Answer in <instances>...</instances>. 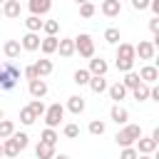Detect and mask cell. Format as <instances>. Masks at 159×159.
<instances>
[{"instance_id": "cb8c5ba5", "label": "cell", "mask_w": 159, "mask_h": 159, "mask_svg": "<svg viewBox=\"0 0 159 159\" xmlns=\"http://www.w3.org/2000/svg\"><path fill=\"white\" fill-rule=\"evenodd\" d=\"M35 157H37V159H52V157H55V147L37 142V147H35Z\"/></svg>"}, {"instance_id": "74e56055", "label": "cell", "mask_w": 159, "mask_h": 159, "mask_svg": "<svg viewBox=\"0 0 159 159\" xmlns=\"http://www.w3.org/2000/svg\"><path fill=\"white\" fill-rule=\"evenodd\" d=\"M62 132H65V137H67V139H75V137H80V127H77L75 122L65 124V129H62Z\"/></svg>"}, {"instance_id": "d590c367", "label": "cell", "mask_w": 159, "mask_h": 159, "mask_svg": "<svg viewBox=\"0 0 159 159\" xmlns=\"http://www.w3.org/2000/svg\"><path fill=\"white\" fill-rule=\"evenodd\" d=\"M20 122H22L25 127H30V124H35V114L30 112V107H22V109H20Z\"/></svg>"}, {"instance_id": "e575fe53", "label": "cell", "mask_w": 159, "mask_h": 159, "mask_svg": "<svg viewBox=\"0 0 159 159\" xmlns=\"http://www.w3.org/2000/svg\"><path fill=\"white\" fill-rule=\"evenodd\" d=\"M97 12V5L94 2H80V15L82 17H92Z\"/></svg>"}, {"instance_id": "7dc6e473", "label": "cell", "mask_w": 159, "mask_h": 159, "mask_svg": "<svg viewBox=\"0 0 159 159\" xmlns=\"http://www.w3.org/2000/svg\"><path fill=\"white\" fill-rule=\"evenodd\" d=\"M0 157H2V142H0Z\"/></svg>"}, {"instance_id": "ab89813d", "label": "cell", "mask_w": 159, "mask_h": 159, "mask_svg": "<svg viewBox=\"0 0 159 159\" xmlns=\"http://www.w3.org/2000/svg\"><path fill=\"white\" fill-rule=\"evenodd\" d=\"M139 154H137V149L134 147H127V149H122V154H119V159H137Z\"/></svg>"}, {"instance_id": "d6a6232c", "label": "cell", "mask_w": 159, "mask_h": 159, "mask_svg": "<svg viewBox=\"0 0 159 159\" xmlns=\"http://www.w3.org/2000/svg\"><path fill=\"white\" fill-rule=\"evenodd\" d=\"M87 129H89V134H94V137H102V134H104V129H107V127H104V122H99V119H92V122H89V127H87Z\"/></svg>"}, {"instance_id": "f6af8a7d", "label": "cell", "mask_w": 159, "mask_h": 159, "mask_svg": "<svg viewBox=\"0 0 159 159\" xmlns=\"http://www.w3.org/2000/svg\"><path fill=\"white\" fill-rule=\"evenodd\" d=\"M137 159H154V157H144V154H139V157H137Z\"/></svg>"}, {"instance_id": "bcb514c9", "label": "cell", "mask_w": 159, "mask_h": 159, "mask_svg": "<svg viewBox=\"0 0 159 159\" xmlns=\"http://www.w3.org/2000/svg\"><path fill=\"white\" fill-rule=\"evenodd\" d=\"M2 117H5V114H2V109H0V122H2Z\"/></svg>"}, {"instance_id": "484cf974", "label": "cell", "mask_w": 159, "mask_h": 159, "mask_svg": "<svg viewBox=\"0 0 159 159\" xmlns=\"http://www.w3.org/2000/svg\"><path fill=\"white\" fill-rule=\"evenodd\" d=\"M12 134H15V124H12L10 119H2V122H0V142L10 139Z\"/></svg>"}, {"instance_id": "603a6c76", "label": "cell", "mask_w": 159, "mask_h": 159, "mask_svg": "<svg viewBox=\"0 0 159 159\" xmlns=\"http://www.w3.org/2000/svg\"><path fill=\"white\" fill-rule=\"evenodd\" d=\"M87 84H89V89H92L94 94H102V92H107V87H109L104 77H89V82H87Z\"/></svg>"}, {"instance_id": "ee69618b", "label": "cell", "mask_w": 159, "mask_h": 159, "mask_svg": "<svg viewBox=\"0 0 159 159\" xmlns=\"http://www.w3.org/2000/svg\"><path fill=\"white\" fill-rule=\"evenodd\" d=\"M52 159H70V157H67V154H55Z\"/></svg>"}, {"instance_id": "8d00e7d4", "label": "cell", "mask_w": 159, "mask_h": 159, "mask_svg": "<svg viewBox=\"0 0 159 159\" xmlns=\"http://www.w3.org/2000/svg\"><path fill=\"white\" fill-rule=\"evenodd\" d=\"M104 40H107L109 45H117V42H119V30H117V27H107V30H104Z\"/></svg>"}, {"instance_id": "d4e9b609", "label": "cell", "mask_w": 159, "mask_h": 159, "mask_svg": "<svg viewBox=\"0 0 159 159\" xmlns=\"http://www.w3.org/2000/svg\"><path fill=\"white\" fill-rule=\"evenodd\" d=\"M17 154H20V147H17L12 139H5V142H2V157H10V159H15Z\"/></svg>"}, {"instance_id": "c3c4849f", "label": "cell", "mask_w": 159, "mask_h": 159, "mask_svg": "<svg viewBox=\"0 0 159 159\" xmlns=\"http://www.w3.org/2000/svg\"><path fill=\"white\" fill-rule=\"evenodd\" d=\"M0 17H2V5H0Z\"/></svg>"}, {"instance_id": "f546056e", "label": "cell", "mask_w": 159, "mask_h": 159, "mask_svg": "<svg viewBox=\"0 0 159 159\" xmlns=\"http://www.w3.org/2000/svg\"><path fill=\"white\" fill-rule=\"evenodd\" d=\"M149 84H139L137 89H132V97L137 99V102H144V99H149Z\"/></svg>"}, {"instance_id": "44dd1931", "label": "cell", "mask_w": 159, "mask_h": 159, "mask_svg": "<svg viewBox=\"0 0 159 159\" xmlns=\"http://www.w3.org/2000/svg\"><path fill=\"white\" fill-rule=\"evenodd\" d=\"M32 67H35V72H37V77H40V80H42V77H47V75L52 72V62H50L47 57H45V60H37Z\"/></svg>"}, {"instance_id": "7a4b0ae2", "label": "cell", "mask_w": 159, "mask_h": 159, "mask_svg": "<svg viewBox=\"0 0 159 159\" xmlns=\"http://www.w3.org/2000/svg\"><path fill=\"white\" fill-rule=\"evenodd\" d=\"M17 80H20V67L15 62L7 60L5 65H0V89H12Z\"/></svg>"}, {"instance_id": "9a60e30c", "label": "cell", "mask_w": 159, "mask_h": 159, "mask_svg": "<svg viewBox=\"0 0 159 159\" xmlns=\"http://www.w3.org/2000/svg\"><path fill=\"white\" fill-rule=\"evenodd\" d=\"M117 60L134 62V60H137V57H134V45H129V42H119V47H117Z\"/></svg>"}, {"instance_id": "5bb4252c", "label": "cell", "mask_w": 159, "mask_h": 159, "mask_svg": "<svg viewBox=\"0 0 159 159\" xmlns=\"http://www.w3.org/2000/svg\"><path fill=\"white\" fill-rule=\"evenodd\" d=\"M20 10H22L20 0H7V2H2V15H5V17H10V20L20 17Z\"/></svg>"}, {"instance_id": "ac0fdd59", "label": "cell", "mask_w": 159, "mask_h": 159, "mask_svg": "<svg viewBox=\"0 0 159 159\" xmlns=\"http://www.w3.org/2000/svg\"><path fill=\"white\" fill-rule=\"evenodd\" d=\"M107 92H109V99H114V104H119V102L127 97V89H124L122 82H114L112 87H107Z\"/></svg>"}, {"instance_id": "8992f818", "label": "cell", "mask_w": 159, "mask_h": 159, "mask_svg": "<svg viewBox=\"0 0 159 159\" xmlns=\"http://www.w3.org/2000/svg\"><path fill=\"white\" fill-rule=\"evenodd\" d=\"M107 70H109L107 60H102V57H92V60H89V70H87V72H89L92 77H104Z\"/></svg>"}, {"instance_id": "b9f144b4", "label": "cell", "mask_w": 159, "mask_h": 159, "mask_svg": "<svg viewBox=\"0 0 159 159\" xmlns=\"http://www.w3.org/2000/svg\"><path fill=\"white\" fill-rule=\"evenodd\" d=\"M25 77H27V80H30V82H32V80H40V77H37V72H35V67H32V65H27V67H25Z\"/></svg>"}, {"instance_id": "4dcf8cb0", "label": "cell", "mask_w": 159, "mask_h": 159, "mask_svg": "<svg viewBox=\"0 0 159 159\" xmlns=\"http://www.w3.org/2000/svg\"><path fill=\"white\" fill-rule=\"evenodd\" d=\"M42 30L47 32V37H57V32H60V22H57V20H47V22H42Z\"/></svg>"}, {"instance_id": "f35d334b", "label": "cell", "mask_w": 159, "mask_h": 159, "mask_svg": "<svg viewBox=\"0 0 159 159\" xmlns=\"http://www.w3.org/2000/svg\"><path fill=\"white\" fill-rule=\"evenodd\" d=\"M114 67H117L119 72H124V75H127V72H132L134 62H124V60H117V62H114Z\"/></svg>"}, {"instance_id": "5b68a950", "label": "cell", "mask_w": 159, "mask_h": 159, "mask_svg": "<svg viewBox=\"0 0 159 159\" xmlns=\"http://www.w3.org/2000/svg\"><path fill=\"white\" fill-rule=\"evenodd\" d=\"M154 52H157V47H154L149 40H142V42L134 47V57H139V60H154Z\"/></svg>"}, {"instance_id": "f1b7e54d", "label": "cell", "mask_w": 159, "mask_h": 159, "mask_svg": "<svg viewBox=\"0 0 159 159\" xmlns=\"http://www.w3.org/2000/svg\"><path fill=\"white\" fill-rule=\"evenodd\" d=\"M25 27H27V32H35V35H37V32L42 30V20L35 17V15H30V17L25 20Z\"/></svg>"}, {"instance_id": "d6986e66", "label": "cell", "mask_w": 159, "mask_h": 159, "mask_svg": "<svg viewBox=\"0 0 159 159\" xmlns=\"http://www.w3.org/2000/svg\"><path fill=\"white\" fill-rule=\"evenodd\" d=\"M67 109H70L72 114H82V112H84V97H80V94L67 97Z\"/></svg>"}, {"instance_id": "7bdbcfd3", "label": "cell", "mask_w": 159, "mask_h": 159, "mask_svg": "<svg viewBox=\"0 0 159 159\" xmlns=\"http://www.w3.org/2000/svg\"><path fill=\"white\" fill-rule=\"evenodd\" d=\"M149 30L154 32V37L159 35V17H154V20H149Z\"/></svg>"}, {"instance_id": "60d3db41", "label": "cell", "mask_w": 159, "mask_h": 159, "mask_svg": "<svg viewBox=\"0 0 159 159\" xmlns=\"http://www.w3.org/2000/svg\"><path fill=\"white\" fill-rule=\"evenodd\" d=\"M132 7L134 10H147L149 7V0H132Z\"/></svg>"}, {"instance_id": "83f0119b", "label": "cell", "mask_w": 159, "mask_h": 159, "mask_svg": "<svg viewBox=\"0 0 159 159\" xmlns=\"http://www.w3.org/2000/svg\"><path fill=\"white\" fill-rule=\"evenodd\" d=\"M57 139H60V137H57V132H55V129H47V127H45V129H42V134H40V142H42V144H50V147H55V142H57Z\"/></svg>"}, {"instance_id": "ba28073f", "label": "cell", "mask_w": 159, "mask_h": 159, "mask_svg": "<svg viewBox=\"0 0 159 159\" xmlns=\"http://www.w3.org/2000/svg\"><path fill=\"white\" fill-rule=\"evenodd\" d=\"M157 147H159V144H157V142H154L152 137H139V139H137V154H144V157H152Z\"/></svg>"}, {"instance_id": "7402d4cb", "label": "cell", "mask_w": 159, "mask_h": 159, "mask_svg": "<svg viewBox=\"0 0 159 159\" xmlns=\"http://www.w3.org/2000/svg\"><path fill=\"white\" fill-rule=\"evenodd\" d=\"M122 84H124V89L129 92V89H137V87L142 84V80H139V75H137V72L132 70V72H127V75H124V80H122Z\"/></svg>"}, {"instance_id": "1f68e13d", "label": "cell", "mask_w": 159, "mask_h": 159, "mask_svg": "<svg viewBox=\"0 0 159 159\" xmlns=\"http://www.w3.org/2000/svg\"><path fill=\"white\" fill-rule=\"evenodd\" d=\"M89 77H92V75H89L87 70H75V75H72V82L82 87V84H87V82H89Z\"/></svg>"}, {"instance_id": "ffe728a7", "label": "cell", "mask_w": 159, "mask_h": 159, "mask_svg": "<svg viewBox=\"0 0 159 159\" xmlns=\"http://www.w3.org/2000/svg\"><path fill=\"white\" fill-rule=\"evenodd\" d=\"M57 42H60V37H42L40 40V50L45 55H52V52H57Z\"/></svg>"}, {"instance_id": "4fadbf2b", "label": "cell", "mask_w": 159, "mask_h": 159, "mask_svg": "<svg viewBox=\"0 0 159 159\" xmlns=\"http://www.w3.org/2000/svg\"><path fill=\"white\" fill-rule=\"evenodd\" d=\"M30 12L35 15V17H40V15H45V12H50V7H52V2L50 0H30Z\"/></svg>"}, {"instance_id": "7c38bea8", "label": "cell", "mask_w": 159, "mask_h": 159, "mask_svg": "<svg viewBox=\"0 0 159 159\" xmlns=\"http://www.w3.org/2000/svg\"><path fill=\"white\" fill-rule=\"evenodd\" d=\"M27 92H30L35 99H42V97L47 94V82H45V80H32V82L27 84Z\"/></svg>"}, {"instance_id": "9c48e42d", "label": "cell", "mask_w": 159, "mask_h": 159, "mask_svg": "<svg viewBox=\"0 0 159 159\" xmlns=\"http://www.w3.org/2000/svg\"><path fill=\"white\" fill-rule=\"evenodd\" d=\"M109 117H112L114 124H127V122H129V112H127V107H122V104H112Z\"/></svg>"}, {"instance_id": "e0dca14e", "label": "cell", "mask_w": 159, "mask_h": 159, "mask_svg": "<svg viewBox=\"0 0 159 159\" xmlns=\"http://www.w3.org/2000/svg\"><path fill=\"white\" fill-rule=\"evenodd\" d=\"M57 52H60L62 57H72V55H75V40H72V37H62V40L57 42Z\"/></svg>"}, {"instance_id": "52a82bcc", "label": "cell", "mask_w": 159, "mask_h": 159, "mask_svg": "<svg viewBox=\"0 0 159 159\" xmlns=\"http://www.w3.org/2000/svg\"><path fill=\"white\" fill-rule=\"evenodd\" d=\"M137 75H139L142 84H154V82L159 80V70H157L154 65H144V67H142V70H139Z\"/></svg>"}, {"instance_id": "277c9868", "label": "cell", "mask_w": 159, "mask_h": 159, "mask_svg": "<svg viewBox=\"0 0 159 159\" xmlns=\"http://www.w3.org/2000/svg\"><path fill=\"white\" fill-rule=\"evenodd\" d=\"M62 117H65V107H62L60 102L50 104V107L45 109V124H47V129H55V127L62 122Z\"/></svg>"}, {"instance_id": "4316f807", "label": "cell", "mask_w": 159, "mask_h": 159, "mask_svg": "<svg viewBox=\"0 0 159 159\" xmlns=\"http://www.w3.org/2000/svg\"><path fill=\"white\" fill-rule=\"evenodd\" d=\"M27 107H30V112L35 114V119L45 117V109H47V107H45V102H42V99H32V102H30Z\"/></svg>"}, {"instance_id": "8fae6325", "label": "cell", "mask_w": 159, "mask_h": 159, "mask_svg": "<svg viewBox=\"0 0 159 159\" xmlns=\"http://www.w3.org/2000/svg\"><path fill=\"white\" fill-rule=\"evenodd\" d=\"M20 47H22V50H27V52H35V50H40V35H35V32H27V35H22V40H20Z\"/></svg>"}, {"instance_id": "3957f363", "label": "cell", "mask_w": 159, "mask_h": 159, "mask_svg": "<svg viewBox=\"0 0 159 159\" xmlns=\"http://www.w3.org/2000/svg\"><path fill=\"white\" fill-rule=\"evenodd\" d=\"M72 40H75V52H80V55L87 57V60L94 57V40H92V35L82 32L80 37H72Z\"/></svg>"}, {"instance_id": "836d02e7", "label": "cell", "mask_w": 159, "mask_h": 159, "mask_svg": "<svg viewBox=\"0 0 159 159\" xmlns=\"http://www.w3.org/2000/svg\"><path fill=\"white\" fill-rule=\"evenodd\" d=\"M10 139H12V142H15V144H17V147H20V152H22V149H25V147H27V144H30V137H27V134H25V132H15V134H12V137H10Z\"/></svg>"}, {"instance_id": "2e32d148", "label": "cell", "mask_w": 159, "mask_h": 159, "mask_svg": "<svg viewBox=\"0 0 159 159\" xmlns=\"http://www.w3.org/2000/svg\"><path fill=\"white\" fill-rule=\"evenodd\" d=\"M2 52H5V57L12 62L15 57H20V40H7L5 45H2Z\"/></svg>"}, {"instance_id": "30bf717a", "label": "cell", "mask_w": 159, "mask_h": 159, "mask_svg": "<svg viewBox=\"0 0 159 159\" xmlns=\"http://www.w3.org/2000/svg\"><path fill=\"white\" fill-rule=\"evenodd\" d=\"M99 10H102V15H107V17H117V15L122 12V2H119V0H104V2L99 5Z\"/></svg>"}, {"instance_id": "6da1fadb", "label": "cell", "mask_w": 159, "mask_h": 159, "mask_svg": "<svg viewBox=\"0 0 159 159\" xmlns=\"http://www.w3.org/2000/svg\"><path fill=\"white\" fill-rule=\"evenodd\" d=\"M142 137V127L139 124H124L119 132H117V137H114V142L122 147V149H127V147H134V142Z\"/></svg>"}]
</instances>
